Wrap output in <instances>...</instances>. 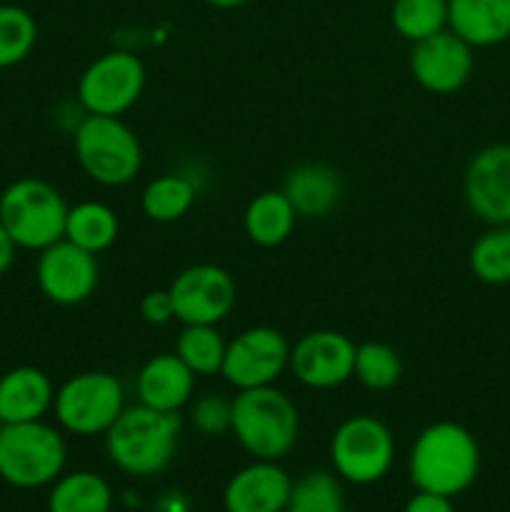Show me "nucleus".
<instances>
[{
    "mask_svg": "<svg viewBox=\"0 0 510 512\" xmlns=\"http://www.w3.org/2000/svg\"><path fill=\"white\" fill-rule=\"evenodd\" d=\"M480 473V445L465 425L438 420L418 433L408 453V478L415 490L455 495L465 493Z\"/></svg>",
    "mask_w": 510,
    "mask_h": 512,
    "instance_id": "obj_1",
    "label": "nucleus"
},
{
    "mask_svg": "<svg viewBox=\"0 0 510 512\" xmlns=\"http://www.w3.org/2000/svg\"><path fill=\"white\" fill-rule=\"evenodd\" d=\"M180 433V413H160L140 403L133 408L125 405L120 418L105 433V453L123 473L133 478H150L173 463Z\"/></svg>",
    "mask_w": 510,
    "mask_h": 512,
    "instance_id": "obj_2",
    "label": "nucleus"
},
{
    "mask_svg": "<svg viewBox=\"0 0 510 512\" xmlns=\"http://www.w3.org/2000/svg\"><path fill=\"white\" fill-rule=\"evenodd\" d=\"M230 433L255 460H283L300 435V415L290 395L275 385L238 390Z\"/></svg>",
    "mask_w": 510,
    "mask_h": 512,
    "instance_id": "obj_3",
    "label": "nucleus"
},
{
    "mask_svg": "<svg viewBox=\"0 0 510 512\" xmlns=\"http://www.w3.org/2000/svg\"><path fill=\"white\" fill-rule=\"evenodd\" d=\"M78 165L93 183L120 188L138 178L143 168V145L128 123L113 115H90L73 130Z\"/></svg>",
    "mask_w": 510,
    "mask_h": 512,
    "instance_id": "obj_4",
    "label": "nucleus"
},
{
    "mask_svg": "<svg viewBox=\"0 0 510 512\" xmlns=\"http://www.w3.org/2000/svg\"><path fill=\"white\" fill-rule=\"evenodd\" d=\"M68 463L60 430L43 420L0 425V478L20 490L53 485Z\"/></svg>",
    "mask_w": 510,
    "mask_h": 512,
    "instance_id": "obj_5",
    "label": "nucleus"
},
{
    "mask_svg": "<svg viewBox=\"0 0 510 512\" xmlns=\"http://www.w3.org/2000/svg\"><path fill=\"white\" fill-rule=\"evenodd\" d=\"M65 218L63 195L40 178H20L0 193V223L18 248L40 253L63 240Z\"/></svg>",
    "mask_w": 510,
    "mask_h": 512,
    "instance_id": "obj_6",
    "label": "nucleus"
},
{
    "mask_svg": "<svg viewBox=\"0 0 510 512\" xmlns=\"http://www.w3.org/2000/svg\"><path fill=\"white\" fill-rule=\"evenodd\" d=\"M125 410L123 383L108 370H85L65 380L53 398L60 428L78 438L105 435Z\"/></svg>",
    "mask_w": 510,
    "mask_h": 512,
    "instance_id": "obj_7",
    "label": "nucleus"
},
{
    "mask_svg": "<svg viewBox=\"0 0 510 512\" xmlns=\"http://www.w3.org/2000/svg\"><path fill=\"white\" fill-rule=\"evenodd\" d=\"M395 460V440L388 425L375 415L343 420L330 440L335 475L350 485H373L388 475Z\"/></svg>",
    "mask_w": 510,
    "mask_h": 512,
    "instance_id": "obj_8",
    "label": "nucleus"
},
{
    "mask_svg": "<svg viewBox=\"0 0 510 512\" xmlns=\"http://www.w3.org/2000/svg\"><path fill=\"white\" fill-rule=\"evenodd\" d=\"M143 60L130 50H108L98 55L78 80V103L90 115L120 118L140 100L145 90Z\"/></svg>",
    "mask_w": 510,
    "mask_h": 512,
    "instance_id": "obj_9",
    "label": "nucleus"
},
{
    "mask_svg": "<svg viewBox=\"0 0 510 512\" xmlns=\"http://www.w3.org/2000/svg\"><path fill=\"white\" fill-rule=\"evenodd\" d=\"M290 365V343L280 330L255 325L235 335L225 348L220 375L235 390L273 385Z\"/></svg>",
    "mask_w": 510,
    "mask_h": 512,
    "instance_id": "obj_10",
    "label": "nucleus"
},
{
    "mask_svg": "<svg viewBox=\"0 0 510 512\" xmlns=\"http://www.w3.org/2000/svg\"><path fill=\"white\" fill-rule=\"evenodd\" d=\"M168 290L175 305V320L183 325L223 323L238 300L233 275L213 263H198L180 270Z\"/></svg>",
    "mask_w": 510,
    "mask_h": 512,
    "instance_id": "obj_11",
    "label": "nucleus"
},
{
    "mask_svg": "<svg viewBox=\"0 0 510 512\" xmlns=\"http://www.w3.org/2000/svg\"><path fill=\"white\" fill-rule=\"evenodd\" d=\"M358 345L338 330H313L290 345L288 370L310 390H333L348 383L355 370Z\"/></svg>",
    "mask_w": 510,
    "mask_h": 512,
    "instance_id": "obj_12",
    "label": "nucleus"
},
{
    "mask_svg": "<svg viewBox=\"0 0 510 512\" xmlns=\"http://www.w3.org/2000/svg\"><path fill=\"white\" fill-rule=\"evenodd\" d=\"M35 280H38L40 293L50 303L65 305V308L80 305L98 288V258L63 238L40 250L38 263H35Z\"/></svg>",
    "mask_w": 510,
    "mask_h": 512,
    "instance_id": "obj_13",
    "label": "nucleus"
},
{
    "mask_svg": "<svg viewBox=\"0 0 510 512\" xmlns=\"http://www.w3.org/2000/svg\"><path fill=\"white\" fill-rule=\"evenodd\" d=\"M473 48L450 28L413 43L410 73L415 83L433 95H453L465 88L473 75Z\"/></svg>",
    "mask_w": 510,
    "mask_h": 512,
    "instance_id": "obj_14",
    "label": "nucleus"
},
{
    "mask_svg": "<svg viewBox=\"0 0 510 512\" xmlns=\"http://www.w3.org/2000/svg\"><path fill=\"white\" fill-rule=\"evenodd\" d=\"M465 205L488 225H510V143L480 148L463 178Z\"/></svg>",
    "mask_w": 510,
    "mask_h": 512,
    "instance_id": "obj_15",
    "label": "nucleus"
},
{
    "mask_svg": "<svg viewBox=\"0 0 510 512\" xmlns=\"http://www.w3.org/2000/svg\"><path fill=\"white\" fill-rule=\"evenodd\" d=\"M293 480L278 460H253L225 483V512H285Z\"/></svg>",
    "mask_w": 510,
    "mask_h": 512,
    "instance_id": "obj_16",
    "label": "nucleus"
},
{
    "mask_svg": "<svg viewBox=\"0 0 510 512\" xmlns=\"http://www.w3.org/2000/svg\"><path fill=\"white\" fill-rule=\"evenodd\" d=\"M195 378L198 375L175 353L153 355L135 378L138 403L160 413H180L193 400Z\"/></svg>",
    "mask_w": 510,
    "mask_h": 512,
    "instance_id": "obj_17",
    "label": "nucleus"
},
{
    "mask_svg": "<svg viewBox=\"0 0 510 512\" xmlns=\"http://www.w3.org/2000/svg\"><path fill=\"white\" fill-rule=\"evenodd\" d=\"M283 195L298 218H325L343 198V178L325 163H300L285 175Z\"/></svg>",
    "mask_w": 510,
    "mask_h": 512,
    "instance_id": "obj_18",
    "label": "nucleus"
},
{
    "mask_svg": "<svg viewBox=\"0 0 510 512\" xmlns=\"http://www.w3.org/2000/svg\"><path fill=\"white\" fill-rule=\"evenodd\" d=\"M55 388L33 365H20L0 378V425L43 420L53 410Z\"/></svg>",
    "mask_w": 510,
    "mask_h": 512,
    "instance_id": "obj_19",
    "label": "nucleus"
},
{
    "mask_svg": "<svg viewBox=\"0 0 510 512\" xmlns=\"http://www.w3.org/2000/svg\"><path fill=\"white\" fill-rule=\"evenodd\" d=\"M448 28L470 48L510 40V0H448Z\"/></svg>",
    "mask_w": 510,
    "mask_h": 512,
    "instance_id": "obj_20",
    "label": "nucleus"
},
{
    "mask_svg": "<svg viewBox=\"0 0 510 512\" xmlns=\"http://www.w3.org/2000/svg\"><path fill=\"white\" fill-rule=\"evenodd\" d=\"M298 213L283 190H265L248 203L243 213V228L250 243L260 248H278L293 235Z\"/></svg>",
    "mask_w": 510,
    "mask_h": 512,
    "instance_id": "obj_21",
    "label": "nucleus"
},
{
    "mask_svg": "<svg viewBox=\"0 0 510 512\" xmlns=\"http://www.w3.org/2000/svg\"><path fill=\"white\" fill-rule=\"evenodd\" d=\"M120 235V220L110 205L98 200H85V203L68 208L65 218V240H70L78 248L98 255L113 248Z\"/></svg>",
    "mask_w": 510,
    "mask_h": 512,
    "instance_id": "obj_22",
    "label": "nucleus"
},
{
    "mask_svg": "<svg viewBox=\"0 0 510 512\" xmlns=\"http://www.w3.org/2000/svg\"><path fill=\"white\" fill-rule=\"evenodd\" d=\"M113 490L103 475L93 470H75L60 475L48 495V512H110Z\"/></svg>",
    "mask_w": 510,
    "mask_h": 512,
    "instance_id": "obj_23",
    "label": "nucleus"
},
{
    "mask_svg": "<svg viewBox=\"0 0 510 512\" xmlns=\"http://www.w3.org/2000/svg\"><path fill=\"white\" fill-rule=\"evenodd\" d=\"M198 198V188L188 175L163 173L150 180L140 193V208L153 223H175L185 218Z\"/></svg>",
    "mask_w": 510,
    "mask_h": 512,
    "instance_id": "obj_24",
    "label": "nucleus"
},
{
    "mask_svg": "<svg viewBox=\"0 0 510 512\" xmlns=\"http://www.w3.org/2000/svg\"><path fill=\"white\" fill-rule=\"evenodd\" d=\"M225 338L218 325H183L175 340V355L195 375H220L225 358Z\"/></svg>",
    "mask_w": 510,
    "mask_h": 512,
    "instance_id": "obj_25",
    "label": "nucleus"
},
{
    "mask_svg": "<svg viewBox=\"0 0 510 512\" xmlns=\"http://www.w3.org/2000/svg\"><path fill=\"white\" fill-rule=\"evenodd\" d=\"M468 268L480 283L510 285V225H490L470 245Z\"/></svg>",
    "mask_w": 510,
    "mask_h": 512,
    "instance_id": "obj_26",
    "label": "nucleus"
},
{
    "mask_svg": "<svg viewBox=\"0 0 510 512\" xmlns=\"http://www.w3.org/2000/svg\"><path fill=\"white\" fill-rule=\"evenodd\" d=\"M353 378L363 388L383 393V390L395 388L403 378V360L398 350L380 340H365L355 348V370Z\"/></svg>",
    "mask_w": 510,
    "mask_h": 512,
    "instance_id": "obj_27",
    "label": "nucleus"
},
{
    "mask_svg": "<svg viewBox=\"0 0 510 512\" xmlns=\"http://www.w3.org/2000/svg\"><path fill=\"white\" fill-rule=\"evenodd\" d=\"M285 512H345L340 478L325 470H310L293 480Z\"/></svg>",
    "mask_w": 510,
    "mask_h": 512,
    "instance_id": "obj_28",
    "label": "nucleus"
},
{
    "mask_svg": "<svg viewBox=\"0 0 510 512\" xmlns=\"http://www.w3.org/2000/svg\"><path fill=\"white\" fill-rule=\"evenodd\" d=\"M390 23L400 38L418 43L448 28V0H395Z\"/></svg>",
    "mask_w": 510,
    "mask_h": 512,
    "instance_id": "obj_29",
    "label": "nucleus"
},
{
    "mask_svg": "<svg viewBox=\"0 0 510 512\" xmlns=\"http://www.w3.org/2000/svg\"><path fill=\"white\" fill-rule=\"evenodd\" d=\"M38 23L25 8L13 3L0 5V68L23 63L35 48Z\"/></svg>",
    "mask_w": 510,
    "mask_h": 512,
    "instance_id": "obj_30",
    "label": "nucleus"
},
{
    "mask_svg": "<svg viewBox=\"0 0 510 512\" xmlns=\"http://www.w3.org/2000/svg\"><path fill=\"white\" fill-rule=\"evenodd\" d=\"M188 420L200 435L205 438H220L230 433L233 425V400L220 393H205L200 398L190 400Z\"/></svg>",
    "mask_w": 510,
    "mask_h": 512,
    "instance_id": "obj_31",
    "label": "nucleus"
},
{
    "mask_svg": "<svg viewBox=\"0 0 510 512\" xmlns=\"http://www.w3.org/2000/svg\"><path fill=\"white\" fill-rule=\"evenodd\" d=\"M140 318L150 325H165L175 320V305L170 290H150L140 300Z\"/></svg>",
    "mask_w": 510,
    "mask_h": 512,
    "instance_id": "obj_32",
    "label": "nucleus"
},
{
    "mask_svg": "<svg viewBox=\"0 0 510 512\" xmlns=\"http://www.w3.org/2000/svg\"><path fill=\"white\" fill-rule=\"evenodd\" d=\"M453 498H445V495L425 493V490H415L413 498L405 503L403 512H455Z\"/></svg>",
    "mask_w": 510,
    "mask_h": 512,
    "instance_id": "obj_33",
    "label": "nucleus"
},
{
    "mask_svg": "<svg viewBox=\"0 0 510 512\" xmlns=\"http://www.w3.org/2000/svg\"><path fill=\"white\" fill-rule=\"evenodd\" d=\"M15 250H18V245L13 243L8 230H5L3 223H0V275L8 273L10 265L15 263Z\"/></svg>",
    "mask_w": 510,
    "mask_h": 512,
    "instance_id": "obj_34",
    "label": "nucleus"
},
{
    "mask_svg": "<svg viewBox=\"0 0 510 512\" xmlns=\"http://www.w3.org/2000/svg\"><path fill=\"white\" fill-rule=\"evenodd\" d=\"M203 3L218 10H233V8H240V5H245L248 0H203Z\"/></svg>",
    "mask_w": 510,
    "mask_h": 512,
    "instance_id": "obj_35",
    "label": "nucleus"
}]
</instances>
